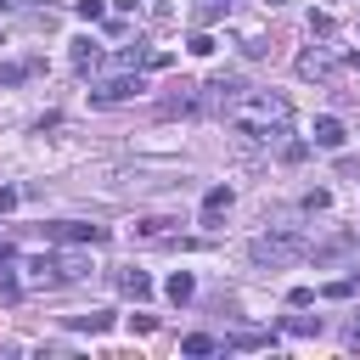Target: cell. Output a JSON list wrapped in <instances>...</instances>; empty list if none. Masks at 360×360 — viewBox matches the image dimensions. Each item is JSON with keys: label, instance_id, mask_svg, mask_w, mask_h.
Segmentation results:
<instances>
[{"label": "cell", "instance_id": "obj_6", "mask_svg": "<svg viewBox=\"0 0 360 360\" xmlns=\"http://www.w3.org/2000/svg\"><path fill=\"white\" fill-rule=\"evenodd\" d=\"M51 242H68V248H96V242H107V231L101 225H73V219H62V225H39Z\"/></svg>", "mask_w": 360, "mask_h": 360}, {"label": "cell", "instance_id": "obj_24", "mask_svg": "<svg viewBox=\"0 0 360 360\" xmlns=\"http://www.w3.org/2000/svg\"><path fill=\"white\" fill-rule=\"evenodd\" d=\"M219 11H225V0H202V6H197V22H214Z\"/></svg>", "mask_w": 360, "mask_h": 360}, {"label": "cell", "instance_id": "obj_4", "mask_svg": "<svg viewBox=\"0 0 360 360\" xmlns=\"http://www.w3.org/2000/svg\"><path fill=\"white\" fill-rule=\"evenodd\" d=\"M141 90H146L141 73H118V79H101V84L90 90V107H124V101H135Z\"/></svg>", "mask_w": 360, "mask_h": 360}, {"label": "cell", "instance_id": "obj_30", "mask_svg": "<svg viewBox=\"0 0 360 360\" xmlns=\"http://www.w3.org/2000/svg\"><path fill=\"white\" fill-rule=\"evenodd\" d=\"M0 11H11V0H0Z\"/></svg>", "mask_w": 360, "mask_h": 360}, {"label": "cell", "instance_id": "obj_21", "mask_svg": "<svg viewBox=\"0 0 360 360\" xmlns=\"http://www.w3.org/2000/svg\"><path fill=\"white\" fill-rule=\"evenodd\" d=\"M73 11H79V17H84V22H101V11H107V6H101V0H79V6H73Z\"/></svg>", "mask_w": 360, "mask_h": 360}, {"label": "cell", "instance_id": "obj_17", "mask_svg": "<svg viewBox=\"0 0 360 360\" xmlns=\"http://www.w3.org/2000/svg\"><path fill=\"white\" fill-rule=\"evenodd\" d=\"M146 56H152V51H146V45H124V51H118V68H141V62H146Z\"/></svg>", "mask_w": 360, "mask_h": 360}, {"label": "cell", "instance_id": "obj_5", "mask_svg": "<svg viewBox=\"0 0 360 360\" xmlns=\"http://www.w3.org/2000/svg\"><path fill=\"white\" fill-rule=\"evenodd\" d=\"M197 107H202V84H191V79L169 84V96L158 101V112H163V118H186V112H197Z\"/></svg>", "mask_w": 360, "mask_h": 360}, {"label": "cell", "instance_id": "obj_20", "mask_svg": "<svg viewBox=\"0 0 360 360\" xmlns=\"http://www.w3.org/2000/svg\"><path fill=\"white\" fill-rule=\"evenodd\" d=\"M22 73H28V62H0V84H22Z\"/></svg>", "mask_w": 360, "mask_h": 360}, {"label": "cell", "instance_id": "obj_18", "mask_svg": "<svg viewBox=\"0 0 360 360\" xmlns=\"http://www.w3.org/2000/svg\"><path fill=\"white\" fill-rule=\"evenodd\" d=\"M354 287H360V276H343V281H332V287H321L326 298H354Z\"/></svg>", "mask_w": 360, "mask_h": 360}, {"label": "cell", "instance_id": "obj_1", "mask_svg": "<svg viewBox=\"0 0 360 360\" xmlns=\"http://www.w3.org/2000/svg\"><path fill=\"white\" fill-rule=\"evenodd\" d=\"M225 118H231V129L242 135V141H276V135H287V124H292V107H287V96H276V90H242L231 107H225Z\"/></svg>", "mask_w": 360, "mask_h": 360}, {"label": "cell", "instance_id": "obj_31", "mask_svg": "<svg viewBox=\"0 0 360 360\" xmlns=\"http://www.w3.org/2000/svg\"><path fill=\"white\" fill-rule=\"evenodd\" d=\"M259 6H281V0H259Z\"/></svg>", "mask_w": 360, "mask_h": 360}, {"label": "cell", "instance_id": "obj_2", "mask_svg": "<svg viewBox=\"0 0 360 360\" xmlns=\"http://www.w3.org/2000/svg\"><path fill=\"white\" fill-rule=\"evenodd\" d=\"M304 253H309V242H304V231H292V225H276V231H264V236H253V242H248V259H253L259 270L298 264Z\"/></svg>", "mask_w": 360, "mask_h": 360}, {"label": "cell", "instance_id": "obj_19", "mask_svg": "<svg viewBox=\"0 0 360 360\" xmlns=\"http://www.w3.org/2000/svg\"><path fill=\"white\" fill-rule=\"evenodd\" d=\"M287 332H298V338H309V332H321V315H292V321H287Z\"/></svg>", "mask_w": 360, "mask_h": 360}, {"label": "cell", "instance_id": "obj_3", "mask_svg": "<svg viewBox=\"0 0 360 360\" xmlns=\"http://www.w3.org/2000/svg\"><path fill=\"white\" fill-rule=\"evenodd\" d=\"M96 264H90V253L84 248H68L62 242V253H39V259H28V281L34 287H62V281H84Z\"/></svg>", "mask_w": 360, "mask_h": 360}, {"label": "cell", "instance_id": "obj_26", "mask_svg": "<svg viewBox=\"0 0 360 360\" xmlns=\"http://www.w3.org/2000/svg\"><path fill=\"white\" fill-rule=\"evenodd\" d=\"M17 202H22V191H17V186H0V214H11Z\"/></svg>", "mask_w": 360, "mask_h": 360}, {"label": "cell", "instance_id": "obj_23", "mask_svg": "<svg viewBox=\"0 0 360 360\" xmlns=\"http://www.w3.org/2000/svg\"><path fill=\"white\" fill-rule=\"evenodd\" d=\"M281 158H287V163H304V158H309V141H287Z\"/></svg>", "mask_w": 360, "mask_h": 360}, {"label": "cell", "instance_id": "obj_29", "mask_svg": "<svg viewBox=\"0 0 360 360\" xmlns=\"http://www.w3.org/2000/svg\"><path fill=\"white\" fill-rule=\"evenodd\" d=\"M349 343H360V315H354V321H349Z\"/></svg>", "mask_w": 360, "mask_h": 360}, {"label": "cell", "instance_id": "obj_11", "mask_svg": "<svg viewBox=\"0 0 360 360\" xmlns=\"http://www.w3.org/2000/svg\"><path fill=\"white\" fill-rule=\"evenodd\" d=\"M118 292L124 298H152V276L146 270H118Z\"/></svg>", "mask_w": 360, "mask_h": 360}, {"label": "cell", "instance_id": "obj_25", "mask_svg": "<svg viewBox=\"0 0 360 360\" xmlns=\"http://www.w3.org/2000/svg\"><path fill=\"white\" fill-rule=\"evenodd\" d=\"M191 56H214V34H191Z\"/></svg>", "mask_w": 360, "mask_h": 360}, {"label": "cell", "instance_id": "obj_16", "mask_svg": "<svg viewBox=\"0 0 360 360\" xmlns=\"http://www.w3.org/2000/svg\"><path fill=\"white\" fill-rule=\"evenodd\" d=\"M191 292H197V287H191V276H186V270H174V276H169V298H174V304H186Z\"/></svg>", "mask_w": 360, "mask_h": 360}, {"label": "cell", "instance_id": "obj_14", "mask_svg": "<svg viewBox=\"0 0 360 360\" xmlns=\"http://www.w3.org/2000/svg\"><path fill=\"white\" fill-rule=\"evenodd\" d=\"M73 326H79V332H107L112 315H107V309H90V315H73Z\"/></svg>", "mask_w": 360, "mask_h": 360}, {"label": "cell", "instance_id": "obj_22", "mask_svg": "<svg viewBox=\"0 0 360 360\" xmlns=\"http://www.w3.org/2000/svg\"><path fill=\"white\" fill-rule=\"evenodd\" d=\"M309 34L326 39V34H332V17H326V11H309Z\"/></svg>", "mask_w": 360, "mask_h": 360}, {"label": "cell", "instance_id": "obj_27", "mask_svg": "<svg viewBox=\"0 0 360 360\" xmlns=\"http://www.w3.org/2000/svg\"><path fill=\"white\" fill-rule=\"evenodd\" d=\"M326 202H332L326 191H309V197H304V208H309V214H326Z\"/></svg>", "mask_w": 360, "mask_h": 360}, {"label": "cell", "instance_id": "obj_13", "mask_svg": "<svg viewBox=\"0 0 360 360\" xmlns=\"http://www.w3.org/2000/svg\"><path fill=\"white\" fill-rule=\"evenodd\" d=\"M68 62H73V68H96V62H101V51H96L90 39H73V51H68Z\"/></svg>", "mask_w": 360, "mask_h": 360}, {"label": "cell", "instance_id": "obj_15", "mask_svg": "<svg viewBox=\"0 0 360 360\" xmlns=\"http://www.w3.org/2000/svg\"><path fill=\"white\" fill-rule=\"evenodd\" d=\"M219 343L208 338V332H191V338H180V354H214Z\"/></svg>", "mask_w": 360, "mask_h": 360}, {"label": "cell", "instance_id": "obj_8", "mask_svg": "<svg viewBox=\"0 0 360 360\" xmlns=\"http://www.w3.org/2000/svg\"><path fill=\"white\" fill-rule=\"evenodd\" d=\"M174 225H180V219H169V214H146V219H135L129 236H135V242H169Z\"/></svg>", "mask_w": 360, "mask_h": 360}, {"label": "cell", "instance_id": "obj_10", "mask_svg": "<svg viewBox=\"0 0 360 360\" xmlns=\"http://www.w3.org/2000/svg\"><path fill=\"white\" fill-rule=\"evenodd\" d=\"M309 135H315V146H321V152H338V146H343V124H338L332 112H326V118H315V129H309Z\"/></svg>", "mask_w": 360, "mask_h": 360}, {"label": "cell", "instance_id": "obj_9", "mask_svg": "<svg viewBox=\"0 0 360 360\" xmlns=\"http://www.w3.org/2000/svg\"><path fill=\"white\" fill-rule=\"evenodd\" d=\"M225 208H231V186H208V191H202V225L214 231Z\"/></svg>", "mask_w": 360, "mask_h": 360}, {"label": "cell", "instance_id": "obj_28", "mask_svg": "<svg viewBox=\"0 0 360 360\" xmlns=\"http://www.w3.org/2000/svg\"><path fill=\"white\" fill-rule=\"evenodd\" d=\"M287 304H292V309H304V304H315V292H309V287H292V292H287Z\"/></svg>", "mask_w": 360, "mask_h": 360}, {"label": "cell", "instance_id": "obj_7", "mask_svg": "<svg viewBox=\"0 0 360 360\" xmlns=\"http://www.w3.org/2000/svg\"><path fill=\"white\" fill-rule=\"evenodd\" d=\"M298 79H315V84H326V79H338V56H332L326 45H309V51L298 56Z\"/></svg>", "mask_w": 360, "mask_h": 360}, {"label": "cell", "instance_id": "obj_12", "mask_svg": "<svg viewBox=\"0 0 360 360\" xmlns=\"http://www.w3.org/2000/svg\"><path fill=\"white\" fill-rule=\"evenodd\" d=\"M264 343H270V332H253V326H242V332L225 338V349H264Z\"/></svg>", "mask_w": 360, "mask_h": 360}]
</instances>
